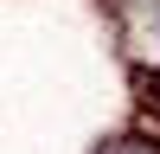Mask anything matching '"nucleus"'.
<instances>
[{
    "mask_svg": "<svg viewBox=\"0 0 160 154\" xmlns=\"http://www.w3.org/2000/svg\"><path fill=\"white\" fill-rule=\"evenodd\" d=\"M109 154H160V148H154V141H115Z\"/></svg>",
    "mask_w": 160,
    "mask_h": 154,
    "instance_id": "nucleus-1",
    "label": "nucleus"
}]
</instances>
